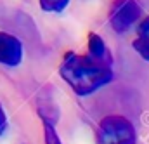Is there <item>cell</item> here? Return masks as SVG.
I'll return each instance as SVG.
<instances>
[{
    "label": "cell",
    "mask_w": 149,
    "mask_h": 144,
    "mask_svg": "<svg viewBox=\"0 0 149 144\" xmlns=\"http://www.w3.org/2000/svg\"><path fill=\"white\" fill-rule=\"evenodd\" d=\"M142 9L137 0H114L109 9V24L116 33L128 31L141 17Z\"/></svg>",
    "instance_id": "3"
},
{
    "label": "cell",
    "mask_w": 149,
    "mask_h": 144,
    "mask_svg": "<svg viewBox=\"0 0 149 144\" xmlns=\"http://www.w3.org/2000/svg\"><path fill=\"white\" fill-rule=\"evenodd\" d=\"M38 116L42 120V123H50L56 125L59 120V108L56 104V101L50 96H40L38 97Z\"/></svg>",
    "instance_id": "5"
},
{
    "label": "cell",
    "mask_w": 149,
    "mask_h": 144,
    "mask_svg": "<svg viewBox=\"0 0 149 144\" xmlns=\"http://www.w3.org/2000/svg\"><path fill=\"white\" fill-rule=\"evenodd\" d=\"M5 129H7V115H5V111L0 104V136L5 132Z\"/></svg>",
    "instance_id": "10"
},
{
    "label": "cell",
    "mask_w": 149,
    "mask_h": 144,
    "mask_svg": "<svg viewBox=\"0 0 149 144\" xmlns=\"http://www.w3.org/2000/svg\"><path fill=\"white\" fill-rule=\"evenodd\" d=\"M61 78L80 97L90 96L113 80V63L87 54L68 52L59 66Z\"/></svg>",
    "instance_id": "1"
},
{
    "label": "cell",
    "mask_w": 149,
    "mask_h": 144,
    "mask_svg": "<svg viewBox=\"0 0 149 144\" xmlns=\"http://www.w3.org/2000/svg\"><path fill=\"white\" fill-rule=\"evenodd\" d=\"M43 139H45V144H63L56 130V125H50V123H43Z\"/></svg>",
    "instance_id": "9"
},
{
    "label": "cell",
    "mask_w": 149,
    "mask_h": 144,
    "mask_svg": "<svg viewBox=\"0 0 149 144\" xmlns=\"http://www.w3.org/2000/svg\"><path fill=\"white\" fill-rule=\"evenodd\" d=\"M38 3H40L42 10L59 14V12H63L70 5V0H38Z\"/></svg>",
    "instance_id": "8"
},
{
    "label": "cell",
    "mask_w": 149,
    "mask_h": 144,
    "mask_svg": "<svg viewBox=\"0 0 149 144\" xmlns=\"http://www.w3.org/2000/svg\"><path fill=\"white\" fill-rule=\"evenodd\" d=\"M97 144H137V134L132 122L121 115H109L99 122Z\"/></svg>",
    "instance_id": "2"
},
{
    "label": "cell",
    "mask_w": 149,
    "mask_h": 144,
    "mask_svg": "<svg viewBox=\"0 0 149 144\" xmlns=\"http://www.w3.org/2000/svg\"><path fill=\"white\" fill-rule=\"evenodd\" d=\"M87 52L97 59H104V61H111L113 63V56L111 50L108 49L106 42L102 40V36L97 33H88V43H87Z\"/></svg>",
    "instance_id": "7"
},
{
    "label": "cell",
    "mask_w": 149,
    "mask_h": 144,
    "mask_svg": "<svg viewBox=\"0 0 149 144\" xmlns=\"http://www.w3.org/2000/svg\"><path fill=\"white\" fill-rule=\"evenodd\" d=\"M23 61V43L17 36L7 31H0V64L16 68Z\"/></svg>",
    "instance_id": "4"
},
{
    "label": "cell",
    "mask_w": 149,
    "mask_h": 144,
    "mask_svg": "<svg viewBox=\"0 0 149 144\" xmlns=\"http://www.w3.org/2000/svg\"><path fill=\"white\" fill-rule=\"evenodd\" d=\"M134 49L135 52L149 63V16L144 17L139 26H137V38L134 40Z\"/></svg>",
    "instance_id": "6"
}]
</instances>
